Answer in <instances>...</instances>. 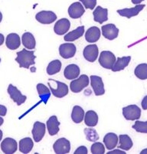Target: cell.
I'll use <instances>...</instances> for the list:
<instances>
[{"mask_svg":"<svg viewBox=\"0 0 147 154\" xmlns=\"http://www.w3.org/2000/svg\"><path fill=\"white\" fill-rule=\"evenodd\" d=\"M130 60H131L130 56H125V57H122V58H117L111 70L114 71V72L124 70V68L128 66Z\"/></svg>","mask_w":147,"mask_h":154,"instance_id":"obj_24","label":"cell"},{"mask_svg":"<svg viewBox=\"0 0 147 154\" xmlns=\"http://www.w3.org/2000/svg\"><path fill=\"white\" fill-rule=\"evenodd\" d=\"M61 61L59 60H54L49 63L47 67V74L48 75H54L59 72L61 69Z\"/></svg>","mask_w":147,"mask_h":154,"instance_id":"obj_32","label":"cell"},{"mask_svg":"<svg viewBox=\"0 0 147 154\" xmlns=\"http://www.w3.org/2000/svg\"><path fill=\"white\" fill-rule=\"evenodd\" d=\"M136 77L140 80L147 79V64L143 63L137 65L134 71Z\"/></svg>","mask_w":147,"mask_h":154,"instance_id":"obj_33","label":"cell"},{"mask_svg":"<svg viewBox=\"0 0 147 154\" xmlns=\"http://www.w3.org/2000/svg\"><path fill=\"white\" fill-rule=\"evenodd\" d=\"M36 88H37L38 93L39 97L41 99V101L46 104L48 100V99L50 98V96H51V91H49V89L47 88V86H45L43 84H38L37 86H36Z\"/></svg>","mask_w":147,"mask_h":154,"instance_id":"obj_28","label":"cell"},{"mask_svg":"<svg viewBox=\"0 0 147 154\" xmlns=\"http://www.w3.org/2000/svg\"><path fill=\"white\" fill-rule=\"evenodd\" d=\"M7 91H8V94L10 96L11 99L17 103L18 106H20L21 104L25 103V101L27 99V97L25 96V95H22L20 91L16 87L12 85H9Z\"/></svg>","mask_w":147,"mask_h":154,"instance_id":"obj_7","label":"cell"},{"mask_svg":"<svg viewBox=\"0 0 147 154\" xmlns=\"http://www.w3.org/2000/svg\"><path fill=\"white\" fill-rule=\"evenodd\" d=\"M76 51V46L73 43H64L61 44L59 47L60 55L64 59L73 58L75 55Z\"/></svg>","mask_w":147,"mask_h":154,"instance_id":"obj_9","label":"cell"},{"mask_svg":"<svg viewBox=\"0 0 147 154\" xmlns=\"http://www.w3.org/2000/svg\"><path fill=\"white\" fill-rule=\"evenodd\" d=\"M53 82L55 84V88H54L53 86H51V85L47 84L49 86V88L51 90V92L52 93V94L54 95L56 97H58V98H62L66 96L68 94V87L66 84L63 83V82H58V81H55V80H53Z\"/></svg>","mask_w":147,"mask_h":154,"instance_id":"obj_4","label":"cell"},{"mask_svg":"<svg viewBox=\"0 0 147 154\" xmlns=\"http://www.w3.org/2000/svg\"><path fill=\"white\" fill-rule=\"evenodd\" d=\"M53 149L55 153L66 154L71 150V143L66 138H60L57 140L53 145Z\"/></svg>","mask_w":147,"mask_h":154,"instance_id":"obj_6","label":"cell"},{"mask_svg":"<svg viewBox=\"0 0 147 154\" xmlns=\"http://www.w3.org/2000/svg\"><path fill=\"white\" fill-rule=\"evenodd\" d=\"M87 154V149L86 146H81L80 147H78V149L75 150V154Z\"/></svg>","mask_w":147,"mask_h":154,"instance_id":"obj_38","label":"cell"},{"mask_svg":"<svg viewBox=\"0 0 147 154\" xmlns=\"http://www.w3.org/2000/svg\"><path fill=\"white\" fill-rule=\"evenodd\" d=\"M85 12V9L82 4L80 2H74L70 5L69 9H68V14L69 16L71 19H79L84 15Z\"/></svg>","mask_w":147,"mask_h":154,"instance_id":"obj_15","label":"cell"},{"mask_svg":"<svg viewBox=\"0 0 147 154\" xmlns=\"http://www.w3.org/2000/svg\"><path fill=\"white\" fill-rule=\"evenodd\" d=\"M119 146L120 149L124 150H129L133 147V141L130 137L127 134H121L119 137Z\"/></svg>","mask_w":147,"mask_h":154,"instance_id":"obj_30","label":"cell"},{"mask_svg":"<svg viewBox=\"0 0 147 154\" xmlns=\"http://www.w3.org/2000/svg\"><path fill=\"white\" fill-rule=\"evenodd\" d=\"M142 1H144V0H132V2L134 5H139V4L141 3V2H142Z\"/></svg>","mask_w":147,"mask_h":154,"instance_id":"obj_43","label":"cell"},{"mask_svg":"<svg viewBox=\"0 0 147 154\" xmlns=\"http://www.w3.org/2000/svg\"><path fill=\"white\" fill-rule=\"evenodd\" d=\"M6 113H7L6 107H5L4 105L0 104V116L4 117V116L6 115Z\"/></svg>","mask_w":147,"mask_h":154,"instance_id":"obj_39","label":"cell"},{"mask_svg":"<svg viewBox=\"0 0 147 154\" xmlns=\"http://www.w3.org/2000/svg\"><path fill=\"white\" fill-rule=\"evenodd\" d=\"M84 110L80 106H75L71 113V119L75 124H80L84 118Z\"/></svg>","mask_w":147,"mask_h":154,"instance_id":"obj_29","label":"cell"},{"mask_svg":"<svg viewBox=\"0 0 147 154\" xmlns=\"http://www.w3.org/2000/svg\"><path fill=\"white\" fill-rule=\"evenodd\" d=\"M6 47L10 50H15L19 48L21 45L20 37L16 33H10L7 35L5 41Z\"/></svg>","mask_w":147,"mask_h":154,"instance_id":"obj_19","label":"cell"},{"mask_svg":"<svg viewBox=\"0 0 147 154\" xmlns=\"http://www.w3.org/2000/svg\"><path fill=\"white\" fill-rule=\"evenodd\" d=\"M35 58L36 56L35 55L34 51L23 49L17 52V57L15 58V61L19 63L20 68H29L31 65H34L35 64Z\"/></svg>","mask_w":147,"mask_h":154,"instance_id":"obj_1","label":"cell"},{"mask_svg":"<svg viewBox=\"0 0 147 154\" xmlns=\"http://www.w3.org/2000/svg\"><path fill=\"white\" fill-rule=\"evenodd\" d=\"M100 30L99 28L96 26H93L87 29L85 33V39L86 41L90 43H94L100 39Z\"/></svg>","mask_w":147,"mask_h":154,"instance_id":"obj_22","label":"cell"},{"mask_svg":"<svg viewBox=\"0 0 147 154\" xmlns=\"http://www.w3.org/2000/svg\"><path fill=\"white\" fill-rule=\"evenodd\" d=\"M2 136H3V134H2V131H1V130H0V141L2 140Z\"/></svg>","mask_w":147,"mask_h":154,"instance_id":"obj_46","label":"cell"},{"mask_svg":"<svg viewBox=\"0 0 147 154\" xmlns=\"http://www.w3.org/2000/svg\"><path fill=\"white\" fill-rule=\"evenodd\" d=\"M83 3L84 6L88 9H93L96 5V0H80Z\"/></svg>","mask_w":147,"mask_h":154,"instance_id":"obj_37","label":"cell"},{"mask_svg":"<svg viewBox=\"0 0 147 154\" xmlns=\"http://www.w3.org/2000/svg\"><path fill=\"white\" fill-rule=\"evenodd\" d=\"M79 67L75 64H71L68 65L64 71V75L65 78L68 80H75L78 78L80 75Z\"/></svg>","mask_w":147,"mask_h":154,"instance_id":"obj_20","label":"cell"},{"mask_svg":"<svg viewBox=\"0 0 147 154\" xmlns=\"http://www.w3.org/2000/svg\"><path fill=\"white\" fill-rule=\"evenodd\" d=\"M84 33V26H79L75 30L71 31V32H68V34L65 35L64 37V41L66 42H74L81 36L83 35Z\"/></svg>","mask_w":147,"mask_h":154,"instance_id":"obj_26","label":"cell"},{"mask_svg":"<svg viewBox=\"0 0 147 154\" xmlns=\"http://www.w3.org/2000/svg\"><path fill=\"white\" fill-rule=\"evenodd\" d=\"M45 124L43 123H41L37 121L34 124L33 129H32V133L33 136V139L36 143L40 142L45 134Z\"/></svg>","mask_w":147,"mask_h":154,"instance_id":"obj_14","label":"cell"},{"mask_svg":"<svg viewBox=\"0 0 147 154\" xmlns=\"http://www.w3.org/2000/svg\"><path fill=\"white\" fill-rule=\"evenodd\" d=\"M18 149V143L16 140L10 137L5 138L1 143V149L4 153L12 154L16 152Z\"/></svg>","mask_w":147,"mask_h":154,"instance_id":"obj_12","label":"cell"},{"mask_svg":"<svg viewBox=\"0 0 147 154\" xmlns=\"http://www.w3.org/2000/svg\"><path fill=\"white\" fill-rule=\"evenodd\" d=\"M123 114L127 120H138L141 117V110L136 105H129L123 108Z\"/></svg>","mask_w":147,"mask_h":154,"instance_id":"obj_5","label":"cell"},{"mask_svg":"<svg viewBox=\"0 0 147 154\" xmlns=\"http://www.w3.org/2000/svg\"><path fill=\"white\" fill-rule=\"evenodd\" d=\"M35 19L40 23L48 25L53 23L57 19V15L51 11H41L36 14Z\"/></svg>","mask_w":147,"mask_h":154,"instance_id":"obj_8","label":"cell"},{"mask_svg":"<svg viewBox=\"0 0 147 154\" xmlns=\"http://www.w3.org/2000/svg\"><path fill=\"white\" fill-rule=\"evenodd\" d=\"M99 49L96 45H89L84 48L83 51V55L85 59L90 62H94L98 58Z\"/></svg>","mask_w":147,"mask_h":154,"instance_id":"obj_11","label":"cell"},{"mask_svg":"<svg viewBox=\"0 0 147 154\" xmlns=\"http://www.w3.org/2000/svg\"><path fill=\"white\" fill-rule=\"evenodd\" d=\"M145 5H137L136 6L133 8H130V9H119L117 10V13L123 17H126L127 19H131L133 16L138 15L142 9H144Z\"/></svg>","mask_w":147,"mask_h":154,"instance_id":"obj_17","label":"cell"},{"mask_svg":"<svg viewBox=\"0 0 147 154\" xmlns=\"http://www.w3.org/2000/svg\"><path fill=\"white\" fill-rule=\"evenodd\" d=\"M133 129L136 132L147 134V121H136L135 124L133 125Z\"/></svg>","mask_w":147,"mask_h":154,"instance_id":"obj_35","label":"cell"},{"mask_svg":"<svg viewBox=\"0 0 147 154\" xmlns=\"http://www.w3.org/2000/svg\"><path fill=\"white\" fill-rule=\"evenodd\" d=\"M140 153H141V154H145V153H147V149H143V150L141 151Z\"/></svg>","mask_w":147,"mask_h":154,"instance_id":"obj_45","label":"cell"},{"mask_svg":"<svg viewBox=\"0 0 147 154\" xmlns=\"http://www.w3.org/2000/svg\"><path fill=\"white\" fill-rule=\"evenodd\" d=\"M90 85H91L93 92L96 96H101V95L104 94V85H103V80L100 77L91 75L90 76Z\"/></svg>","mask_w":147,"mask_h":154,"instance_id":"obj_10","label":"cell"},{"mask_svg":"<svg viewBox=\"0 0 147 154\" xmlns=\"http://www.w3.org/2000/svg\"><path fill=\"white\" fill-rule=\"evenodd\" d=\"M34 146V143L30 137H26L19 141V151L22 153H29Z\"/></svg>","mask_w":147,"mask_h":154,"instance_id":"obj_27","label":"cell"},{"mask_svg":"<svg viewBox=\"0 0 147 154\" xmlns=\"http://www.w3.org/2000/svg\"><path fill=\"white\" fill-rule=\"evenodd\" d=\"M89 78L87 75H82L78 78L73 80L70 84V88L74 93H79L89 85Z\"/></svg>","mask_w":147,"mask_h":154,"instance_id":"obj_2","label":"cell"},{"mask_svg":"<svg viewBox=\"0 0 147 154\" xmlns=\"http://www.w3.org/2000/svg\"><path fill=\"white\" fill-rule=\"evenodd\" d=\"M61 123L58 120L56 116H51L47 120V129L49 135L54 136L59 132V126Z\"/></svg>","mask_w":147,"mask_h":154,"instance_id":"obj_21","label":"cell"},{"mask_svg":"<svg viewBox=\"0 0 147 154\" xmlns=\"http://www.w3.org/2000/svg\"><path fill=\"white\" fill-rule=\"evenodd\" d=\"M90 150L93 154H103L105 152L104 146L101 143L96 142L91 146Z\"/></svg>","mask_w":147,"mask_h":154,"instance_id":"obj_36","label":"cell"},{"mask_svg":"<svg viewBox=\"0 0 147 154\" xmlns=\"http://www.w3.org/2000/svg\"><path fill=\"white\" fill-rule=\"evenodd\" d=\"M102 34L108 40L117 38L119 34V29L113 24H107L102 26Z\"/></svg>","mask_w":147,"mask_h":154,"instance_id":"obj_13","label":"cell"},{"mask_svg":"<svg viewBox=\"0 0 147 154\" xmlns=\"http://www.w3.org/2000/svg\"><path fill=\"white\" fill-rule=\"evenodd\" d=\"M3 123H4L3 118H2V117H0V126H2V124H3Z\"/></svg>","mask_w":147,"mask_h":154,"instance_id":"obj_44","label":"cell"},{"mask_svg":"<svg viewBox=\"0 0 147 154\" xmlns=\"http://www.w3.org/2000/svg\"><path fill=\"white\" fill-rule=\"evenodd\" d=\"M71 27V22L68 19H61L56 22L54 26V31L55 34L62 35L68 32Z\"/></svg>","mask_w":147,"mask_h":154,"instance_id":"obj_16","label":"cell"},{"mask_svg":"<svg viewBox=\"0 0 147 154\" xmlns=\"http://www.w3.org/2000/svg\"><path fill=\"white\" fill-rule=\"evenodd\" d=\"M116 60L117 59L114 54L110 51H102L99 57V63L106 69H112Z\"/></svg>","mask_w":147,"mask_h":154,"instance_id":"obj_3","label":"cell"},{"mask_svg":"<svg viewBox=\"0 0 147 154\" xmlns=\"http://www.w3.org/2000/svg\"><path fill=\"white\" fill-rule=\"evenodd\" d=\"M2 12H0V22H2Z\"/></svg>","mask_w":147,"mask_h":154,"instance_id":"obj_47","label":"cell"},{"mask_svg":"<svg viewBox=\"0 0 147 154\" xmlns=\"http://www.w3.org/2000/svg\"><path fill=\"white\" fill-rule=\"evenodd\" d=\"M142 107L143 110H147V96L144 97L142 101Z\"/></svg>","mask_w":147,"mask_h":154,"instance_id":"obj_40","label":"cell"},{"mask_svg":"<svg viewBox=\"0 0 147 154\" xmlns=\"http://www.w3.org/2000/svg\"><path fill=\"white\" fill-rule=\"evenodd\" d=\"M103 143L107 149L111 150L117 146L118 143V137L113 133H108L103 137Z\"/></svg>","mask_w":147,"mask_h":154,"instance_id":"obj_23","label":"cell"},{"mask_svg":"<svg viewBox=\"0 0 147 154\" xmlns=\"http://www.w3.org/2000/svg\"><path fill=\"white\" fill-rule=\"evenodd\" d=\"M93 20L100 24L108 20V9H103L101 6H97L93 12Z\"/></svg>","mask_w":147,"mask_h":154,"instance_id":"obj_18","label":"cell"},{"mask_svg":"<svg viewBox=\"0 0 147 154\" xmlns=\"http://www.w3.org/2000/svg\"><path fill=\"white\" fill-rule=\"evenodd\" d=\"M84 134L86 136V139L90 142H95L99 140V135L97 132L95 131L94 129L92 128H87L84 129Z\"/></svg>","mask_w":147,"mask_h":154,"instance_id":"obj_34","label":"cell"},{"mask_svg":"<svg viewBox=\"0 0 147 154\" xmlns=\"http://www.w3.org/2000/svg\"><path fill=\"white\" fill-rule=\"evenodd\" d=\"M22 45L27 49H34L36 45L35 38L30 32H25L22 37Z\"/></svg>","mask_w":147,"mask_h":154,"instance_id":"obj_25","label":"cell"},{"mask_svg":"<svg viewBox=\"0 0 147 154\" xmlns=\"http://www.w3.org/2000/svg\"><path fill=\"white\" fill-rule=\"evenodd\" d=\"M0 62H1V58H0Z\"/></svg>","mask_w":147,"mask_h":154,"instance_id":"obj_48","label":"cell"},{"mask_svg":"<svg viewBox=\"0 0 147 154\" xmlns=\"http://www.w3.org/2000/svg\"><path fill=\"white\" fill-rule=\"evenodd\" d=\"M4 41H5V37H4L3 35L0 33V46L3 44Z\"/></svg>","mask_w":147,"mask_h":154,"instance_id":"obj_42","label":"cell"},{"mask_svg":"<svg viewBox=\"0 0 147 154\" xmlns=\"http://www.w3.org/2000/svg\"><path fill=\"white\" fill-rule=\"evenodd\" d=\"M126 154V152L124 151H121V150H119V149H114L113 151H110L108 152V154Z\"/></svg>","mask_w":147,"mask_h":154,"instance_id":"obj_41","label":"cell"},{"mask_svg":"<svg viewBox=\"0 0 147 154\" xmlns=\"http://www.w3.org/2000/svg\"><path fill=\"white\" fill-rule=\"evenodd\" d=\"M84 123L88 127H95L98 123L97 113L93 110H88L84 114Z\"/></svg>","mask_w":147,"mask_h":154,"instance_id":"obj_31","label":"cell"}]
</instances>
